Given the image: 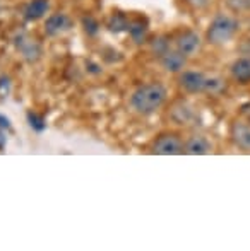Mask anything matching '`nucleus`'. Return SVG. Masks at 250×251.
Returning a JSON list of instances; mask_svg holds the SVG:
<instances>
[{"instance_id": "nucleus-1", "label": "nucleus", "mask_w": 250, "mask_h": 251, "mask_svg": "<svg viewBox=\"0 0 250 251\" xmlns=\"http://www.w3.org/2000/svg\"><path fill=\"white\" fill-rule=\"evenodd\" d=\"M167 87L158 82L137 87L130 96V108L139 115H153L167 101Z\"/></svg>"}, {"instance_id": "nucleus-2", "label": "nucleus", "mask_w": 250, "mask_h": 251, "mask_svg": "<svg viewBox=\"0 0 250 251\" xmlns=\"http://www.w3.org/2000/svg\"><path fill=\"white\" fill-rule=\"evenodd\" d=\"M237 21L233 17L226 16V14H220L213 19V23L207 27V41L211 45H224L233 38V34L237 33Z\"/></svg>"}, {"instance_id": "nucleus-3", "label": "nucleus", "mask_w": 250, "mask_h": 251, "mask_svg": "<svg viewBox=\"0 0 250 251\" xmlns=\"http://www.w3.org/2000/svg\"><path fill=\"white\" fill-rule=\"evenodd\" d=\"M153 152L158 155H177L184 152V142L175 133H161L153 144Z\"/></svg>"}, {"instance_id": "nucleus-4", "label": "nucleus", "mask_w": 250, "mask_h": 251, "mask_svg": "<svg viewBox=\"0 0 250 251\" xmlns=\"http://www.w3.org/2000/svg\"><path fill=\"white\" fill-rule=\"evenodd\" d=\"M206 80L207 75L202 72H197V70H187V72L180 74V87L189 94H204L206 89Z\"/></svg>"}, {"instance_id": "nucleus-5", "label": "nucleus", "mask_w": 250, "mask_h": 251, "mask_svg": "<svg viewBox=\"0 0 250 251\" xmlns=\"http://www.w3.org/2000/svg\"><path fill=\"white\" fill-rule=\"evenodd\" d=\"M158 58H160L163 69L168 70V72H171V74L180 72V70L185 67V63H187V56L182 55L177 48H175V50L173 48H168V50L165 53H161Z\"/></svg>"}, {"instance_id": "nucleus-6", "label": "nucleus", "mask_w": 250, "mask_h": 251, "mask_svg": "<svg viewBox=\"0 0 250 251\" xmlns=\"http://www.w3.org/2000/svg\"><path fill=\"white\" fill-rule=\"evenodd\" d=\"M175 48L185 56H190L200 48V38L194 31H184L175 41Z\"/></svg>"}, {"instance_id": "nucleus-7", "label": "nucleus", "mask_w": 250, "mask_h": 251, "mask_svg": "<svg viewBox=\"0 0 250 251\" xmlns=\"http://www.w3.org/2000/svg\"><path fill=\"white\" fill-rule=\"evenodd\" d=\"M70 27H72V21L62 12L50 16L47 19V23H45V31H47V34H50V36H58V34L65 33Z\"/></svg>"}, {"instance_id": "nucleus-8", "label": "nucleus", "mask_w": 250, "mask_h": 251, "mask_svg": "<svg viewBox=\"0 0 250 251\" xmlns=\"http://www.w3.org/2000/svg\"><path fill=\"white\" fill-rule=\"evenodd\" d=\"M211 142L204 135H192L187 142L184 144V152L190 155H204L211 152Z\"/></svg>"}, {"instance_id": "nucleus-9", "label": "nucleus", "mask_w": 250, "mask_h": 251, "mask_svg": "<svg viewBox=\"0 0 250 251\" xmlns=\"http://www.w3.org/2000/svg\"><path fill=\"white\" fill-rule=\"evenodd\" d=\"M231 137L233 142L242 149H250V125L245 122H237L231 126Z\"/></svg>"}, {"instance_id": "nucleus-10", "label": "nucleus", "mask_w": 250, "mask_h": 251, "mask_svg": "<svg viewBox=\"0 0 250 251\" xmlns=\"http://www.w3.org/2000/svg\"><path fill=\"white\" fill-rule=\"evenodd\" d=\"M231 75L238 84L250 82V56H242L231 65Z\"/></svg>"}, {"instance_id": "nucleus-11", "label": "nucleus", "mask_w": 250, "mask_h": 251, "mask_svg": "<svg viewBox=\"0 0 250 251\" xmlns=\"http://www.w3.org/2000/svg\"><path fill=\"white\" fill-rule=\"evenodd\" d=\"M50 9V2L48 0H31L24 9V19L26 21H38L45 16Z\"/></svg>"}, {"instance_id": "nucleus-12", "label": "nucleus", "mask_w": 250, "mask_h": 251, "mask_svg": "<svg viewBox=\"0 0 250 251\" xmlns=\"http://www.w3.org/2000/svg\"><path fill=\"white\" fill-rule=\"evenodd\" d=\"M17 47H19L21 53L24 55V58L29 60V62H34V60L40 56L41 48L38 43H34L31 38H24L23 41H17Z\"/></svg>"}, {"instance_id": "nucleus-13", "label": "nucleus", "mask_w": 250, "mask_h": 251, "mask_svg": "<svg viewBox=\"0 0 250 251\" xmlns=\"http://www.w3.org/2000/svg\"><path fill=\"white\" fill-rule=\"evenodd\" d=\"M226 89H228L226 80H224L223 77H209V75H207L204 94H211V96H220V94L226 93Z\"/></svg>"}, {"instance_id": "nucleus-14", "label": "nucleus", "mask_w": 250, "mask_h": 251, "mask_svg": "<svg viewBox=\"0 0 250 251\" xmlns=\"http://www.w3.org/2000/svg\"><path fill=\"white\" fill-rule=\"evenodd\" d=\"M110 29L115 31V33H120V31L129 29V21H127V17L122 16V14L113 16V17H111V21H110Z\"/></svg>"}, {"instance_id": "nucleus-15", "label": "nucleus", "mask_w": 250, "mask_h": 251, "mask_svg": "<svg viewBox=\"0 0 250 251\" xmlns=\"http://www.w3.org/2000/svg\"><path fill=\"white\" fill-rule=\"evenodd\" d=\"M129 31L137 43L142 41L144 36H146V26H140V24H132V26H129Z\"/></svg>"}, {"instance_id": "nucleus-16", "label": "nucleus", "mask_w": 250, "mask_h": 251, "mask_svg": "<svg viewBox=\"0 0 250 251\" xmlns=\"http://www.w3.org/2000/svg\"><path fill=\"white\" fill-rule=\"evenodd\" d=\"M28 122H29V125L33 126L36 132H41V130L45 128V123L41 122V118L36 113H28Z\"/></svg>"}, {"instance_id": "nucleus-17", "label": "nucleus", "mask_w": 250, "mask_h": 251, "mask_svg": "<svg viewBox=\"0 0 250 251\" xmlns=\"http://www.w3.org/2000/svg\"><path fill=\"white\" fill-rule=\"evenodd\" d=\"M170 48V45H168V41L165 40V38H158L156 41L153 43V50H154V53H156L158 56L161 55V53H165Z\"/></svg>"}, {"instance_id": "nucleus-18", "label": "nucleus", "mask_w": 250, "mask_h": 251, "mask_svg": "<svg viewBox=\"0 0 250 251\" xmlns=\"http://www.w3.org/2000/svg\"><path fill=\"white\" fill-rule=\"evenodd\" d=\"M83 24H84V27H86V31L89 34H94L98 31V24L94 23V19H91V17H86V19H83Z\"/></svg>"}]
</instances>
